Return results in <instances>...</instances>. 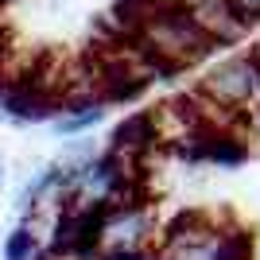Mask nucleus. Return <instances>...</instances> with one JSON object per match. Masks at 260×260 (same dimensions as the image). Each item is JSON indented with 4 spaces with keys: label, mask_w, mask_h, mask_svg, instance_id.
<instances>
[{
    "label": "nucleus",
    "mask_w": 260,
    "mask_h": 260,
    "mask_svg": "<svg viewBox=\"0 0 260 260\" xmlns=\"http://www.w3.org/2000/svg\"><path fill=\"white\" fill-rule=\"evenodd\" d=\"M155 148H163L155 109H140V113L124 117L117 128H113V140H109V152L120 155V159H128V163H140L144 155L155 152Z\"/></svg>",
    "instance_id": "4"
},
{
    "label": "nucleus",
    "mask_w": 260,
    "mask_h": 260,
    "mask_svg": "<svg viewBox=\"0 0 260 260\" xmlns=\"http://www.w3.org/2000/svg\"><path fill=\"white\" fill-rule=\"evenodd\" d=\"M217 260H256V249H252V233L249 229H221V237H217Z\"/></svg>",
    "instance_id": "5"
},
{
    "label": "nucleus",
    "mask_w": 260,
    "mask_h": 260,
    "mask_svg": "<svg viewBox=\"0 0 260 260\" xmlns=\"http://www.w3.org/2000/svg\"><path fill=\"white\" fill-rule=\"evenodd\" d=\"M132 39L152 58L159 78L183 74V70H190L194 62H202L210 51H217V43L194 23V16L183 8V0H159V4L136 23Z\"/></svg>",
    "instance_id": "1"
},
{
    "label": "nucleus",
    "mask_w": 260,
    "mask_h": 260,
    "mask_svg": "<svg viewBox=\"0 0 260 260\" xmlns=\"http://www.w3.org/2000/svg\"><path fill=\"white\" fill-rule=\"evenodd\" d=\"M101 260H163V256L152 249H105Z\"/></svg>",
    "instance_id": "8"
},
{
    "label": "nucleus",
    "mask_w": 260,
    "mask_h": 260,
    "mask_svg": "<svg viewBox=\"0 0 260 260\" xmlns=\"http://www.w3.org/2000/svg\"><path fill=\"white\" fill-rule=\"evenodd\" d=\"M252 58H256V62H260V43H256V51H252Z\"/></svg>",
    "instance_id": "9"
},
{
    "label": "nucleus",
    "mask_w": 260,
    "mask_h": 260,
    "mask_svg": "<svg viewBox=\"0 0 260 260\" xmlns=\"http://www.w3.org/2000/svg\"><path fill=\"white\" fill-rule=\"evenodd\" d=\"M183 8L194 16V23L217 47H233L252 31V23L241 16V8L233 0H183Z\"/></svg>",
    "instance_id": "3"
},
{
    "label": "nucleus",
    "mask_w": 260,
    "mask_h": 260,
    "mask_svg": "<svg viewBox=\"0 0 260 260\" xmlns=\"http://www.w3.org/2000/svg\"><path fill=\"white\" fill-rule=\"evenodd\" d=\"M194 89L206 101L252 120V113H260V62L252 54H233L214 70H206Z\"/></svg>",
    "instance_id": "2"
},
{
    "label": "nucleus",
    "mask_w": 260,
    "mask_h": 260,
    "mask_svg": "<svg viewBox=\"0 0 260 260\" xmlns=\"http://www.w3.org/2000/svg\"><path fill=\"white\" fill-rule=\"evenodd\" d=\"M101 117H105V101H82L78 109H70V113H62V117L54 120V128L62 132V136H70V132L93 128Z\"/></svg>",
    "instance_id": "6"
},
{
    "label": "nucleus",
    "mask_w": 260,
    "mask_h": 260,
    "mask_svg": "<svg viewBox=\"0 0 260 260\" xmlns=\"http://www.w3.org/2000/svg\"><path fill=\"white\" fill-rule=\"evenodd\" d=\"M35 256H39V241L27 225H20L4 245V260H35Z\"/></svg>",
    "instance_id": "7"
}]
</instances>
